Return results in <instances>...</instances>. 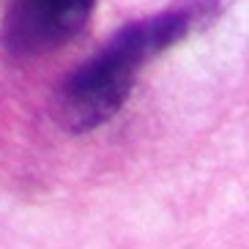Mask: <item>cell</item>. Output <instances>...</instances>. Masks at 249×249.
Returning <instances> with one entry per match:
<instances>
[{"label": "cell", "instance_id": "6da1fadb", "mask_svg": "<svg viewBox=\"0 0 249 249\" xmlns=\"http://www.w3.org/2000/svg\"><path fill=\"white\" fill-rule=\"evenodd\" d=\"M189 8L137 19L124 25L115 36L85 60L77 71L58 88L55 118L69 132L82 134L107 124L132 93L134 77L142 63L156 58L167 47L178 44L192 28Z\"/></svg>", "mask_w": 249, "mask_h": 249}, {"label": "cell", "instance_id": "7a4b0ae2", "mask_svg": "<svg viewBox=\"0 0 249 249\" xmlns=\"http://www.w3.org/2000/svg\"><path fill=\"white\" fill-rule=\"evenodd\" d=\"M96 0H17L0 30L3 47L17 58L58 50L85 28Z\"/></svg>", "mask_w": 249, "mask_h": 249}]
</instances>
